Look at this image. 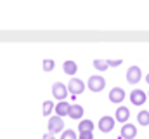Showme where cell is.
Here are the masks:
<instances>
[{"mask_svg":"<svg viewBox=\"0 0 149 139\" xmlns=\"http://www.w3.org/2000/svg\"><path fill=\"white\" fill-rule=\"evenodd\" d=\"M83 108L80 106V104H71V110H70V115L68 117H71L73 120H80L81 117H83Z\"/></svg>","mask_w":149,"mask_h":139,"instance_id":"12","label":"cell"},{"mask_svg":"<svg viewBox=\"0 0 149 139\" xmlns=\"http://www.w3.org/2000/svg\"><path fill=\"white\" fill-rule=\"evenodd\" d=\"M148 98H149V92H148Z\"/></svg>","mask_w":149,"mask_h":139,"instance_id":"24","label":"cell"},{"mask_svg":"<svg viewBox=\"0 0 149 139\" xmlns=\"http://www.w3.org/2000/svg\"><path fill=\"white\" fill-rule=\"evenodd\" d=\"M125 99V91L121 87H113L109 91V101L111 103H121Z\"/></svg>","mask_w":149,"mask_h":139,"instance_id":"10","label":"cell"},{"mask_svg":"<svg viewBox=\"0 0 149 139\" xmlns=\"http://www.w3.org/2000/svg\"><path fill=\"white\" fill-rule=\"evenodd\" d=\"M120 65H121V59H108V66L116 68V66H120Z\"/></svg>","mask_w":149,"mask_h":139,"instance_id":"20","label":"cell"},{"mask_svg":"<svg viewBox=\"0 0 149 139\" xmlns=\"http://www.w3.org/2000/svg\"><path fill=\"white\" fill-rule=\"evenodd\" d=\"M61 139H78V136L74 134V131L68 129V131H64V132L61 134Z\"/></svg>","mask_w":149,"mask_h":139,"instance_id":"18","label":"cell"},{"mask_svg":"<svg viewBox=\"0 0 149 139\" xmlns=\"http://www.w3.org/2000/svg\"><path fill=\"white\" fill-rule=\"evenodd\" d=\"M142 78V71L139 66H130L127 70V82L128 84H139Z\"/></svg>","mask_w":149,"mask_h":139,"instance_id":"4","label":"cell"},{"mask_svg":"<svg viewBox=\"0 0 149 139\" xmlns=\"http://www.w3.org/2000/svg\"><path fill=\"white\" fill-rule=\"evenodd\" d=\"M104 87H106V80H104V77L92 75V77L88 78V89H90L92 92H101Z\"/></svg>","mask_w":149,"mask_h":139,"instance_id":"2","label":"cell"},{"mask_svg":"<svg viewBox=\"0 0 149 139\" xmlns=\"http://www.w3.org/2000/svg\"><path fill=\"white\" fill-rule=\"evenodd\" d=\"M137 136V127L132 125V124H125L121 127V132H120V138L121 139H134Z\"/></svg>","mask_w":149,"mask_h":139,"instance_id":"7","label":"cell"},{"mask_svg":"<svg viewBox=\"0 0 149 139\" xmlns=\"http://www.w3.org/2000/svg\"><path fill=\"white\" fill-rule=\"evenodd\" d=\"M78 139H94V136H92V132H80Z\"/></svg>","mask_w":149,"mask_h":139,"instance_id":"21","label":"cell"},{"mask_svg":"<svg viewBox=\"0 0 149 139\" xmlns=\"http://www.w3.org/2000/svg\"><path fill=\"white\" fill-rule=\"evenodd\" d=\"M52 111H56L54 103H52V101H45V103H43V111H42V113H43V117H49Z\"/></svg>","mask_w":149,"mask_h":139,"instance_id":"17","label":"cell"},{"mask_svg":"<svg viewBox=\"0 0 149 139\" xmlns=\"http://www.w3.org/2000/svg\"><path fill=\"white\" fill-rule=\"evenodd\" d=\"M64 129V120L61 118V117H50L49 118V134H57V132H64L63 131Z\"/></svg>","mask_w":149,"mask_h":139,"instance_id":"1","label":"cell"},{"mask_svg":"<svg viewBox=\"0 0 149 139\" xmlns=\"http://www.w3.org/2000/svg\"><path fill=\"white\" fill-rule=\"evenodd\" d=\"M92 129H94L92 120H81L80 125H78V131L80 132H92Z\"/></svg>","mask_w":149,"mask_h":139,"instance_id":"14","label":"cell"},{"mask_svg":"<svg viewBox=\"0 0 149 139\" xmlns=\"http://www.w3.org/2000/svg\"><path fill=\"white\" fill-rule=\"evenodd\" d=\"M146 99H148V94L141 89H135V91L130 92V103L135 104V106H142L146 103Z\"/></svg>","mask_w":149,"mask_h":139,"instance_id":"5","label":"cell"},{"mask_svg":"<svg viewBox=\"0 0 149 139\" xmlns=\"http://www.w3.org/2000/svg\"><path fill=\"white\" fill-rule=\"evenodd\" d=\"M68 91L73 94V98H74V96H78V94H81L85 91V84L80 78H71L70 84H68Z\"/></svg>","mask_w":149,"mask_h":139,"instance_id":"6","label":"cell"},{"mask_svg":"<svg viewBox=\"0 0 149 139\" xmlns=\"http://www.w3.org/2000/svg\"><path fill=\"white\" fill-rule=\"evenodd\" d=\"M146 82H148V84H149V73H148V75H146Z\"/></svg>","mask_w":149,"mask_h":139,"instance_id":"23","label":"cell"},{"mask_svg":"<svg viewBox=\"0 0 149 139\" xmlns=\"http://www.w3.org/2000/svg\"><path fill=\"white\" fill-rule=\"evenodd\" d=\"M63 70H64V73H68V75H74L76 73V63L74 61H64V65H63Z\"/></svg>","mask_w":149,"mask_h":139,"instance_id":"13","label":"cell"},{"mask_svg":"<svg viewBox=\"0 0 149 139\" xmlns=\"http://www.w3.org/2000/svg\"><path fill=\"white\" fill-rule=\"evenodd\" d=\"M68 85H64V84H61V82H56L54 85H52V96L56 98V99H59V101H64L66 98H68Z\"/></svg>","mask_w":149,"mask_h":139,"instance_id":"3","label":"cell"},{"mask_svg":"<svg viewBox=\"0 0 149 139\" xmlns=\"http://www.w3.org/2000/svg\"><path fill=\"white\" fill-rule=\"evenodd\" d=\"M113 127H114V118L113 117H101V120H99L101 132H111Z\"/></svg>","mask_w":149,"mask_h":139,"instance_id":"8","label":"cell"},{"mask_svg":"<svg viewBox=\"0 0 149 139\" xmlns=\"http://www.w3.org/2000/svg\"><path fill=\"white\" fill-rule=\"evenodd\" d=\"M94 68L97 71H106L109 66H108V61H104V59H94Z\"/></svg>","mask_w":149,"mask_h":139,"instance_id":"16","label":"cell"},{"mask_svg":"<svg viewBox=\"0 0 149 139\" xmlns=\"http://www.w3.org/2000/svg\"><path fill=\"white\" fill-rule=\"evenodd\" d=\"M54 66H56V63H54L52 59H45V61H43V70H45V71H52Z\"/></svg>","mask_w":149,"mask_h":139,"instance_id":"19","label":"cell"},{"mask_svg":"<svg viewBox=\"0 0 149 139\" xmlns=\"http://www.w3.org/2000/svg\"><path fill=\"white\" fill-rule=\"evenodd\" d=\"M43 139H56V138H54L52 134H45V136H43Z\"/></svg>","mask_w":149,"mask_h":139,"instance_id":"22","label":"cell"},{"mask_svg":"<svg viewBox=\"0 0 149 139\" xmlns=\"http://www.w3.org/2000/svg\"><path fill=\"white\" fill-rule=\"evenodd\" d=\"M70 110H71V104L66 103V101H59V104L56 106V115L57 117H66V115H70Z\"/></svg>","mask_w":149,"mask_h":139,"instance_id":"11","label":"cell"},{"mask_svg":"<svg viewBox=\"0 0 149 139\" xmlns=\"http://www.w3.org/2000/svg\"><path fill=\"white\" fill-rule=\"evenodd\" d=\"M114 118H116V122H120V124H128V118H130V110H128V108H125V106H120V108L116 110Z\"/></svg>","mask_w":149,"mask_h":139,"instance_id":"9","label":"cell"},{"mask_svg":"<svg viewBox=\"0 0 149 139\" xmlns=\"http://www.w3.org/2000/svg\"><path fill=\"white\" fill-rule=\"evenodd\" d=\"M137 122H139V125H149V111H139V115H137Z\"/></svg>","mask_w":149,"mask_h":139,"instance_id":"15","label":"cell"}]
</instances>
